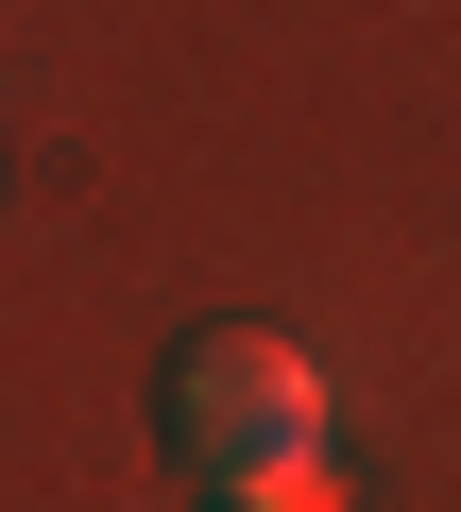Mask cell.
<instances>
[{"instance_id":"1","label":"cell","mask_w":461,"mask_h":512,"mask_svg":"<svg viewBox=\"0 0 461 512\" xmlns=\"http://www.w3.org/2000/svg\"><path fill=\"white\" fill-rule=\"evenodd\" d=\"M171 427H188L205 478H257V461L325 444V376H308V342H274V325H222V342H188Z\"/></svg>"},{"instance_id":"2","label":"cell","mask_w":461,"mask_h":512,"mask_svg":"<svg viewBox=\"0 0 461 512\" xmlns=\"http://www.w3.org/2000/svg\"><path fill=\"white\" fill-rule=\"evenodd\" d=\"M222 512H342V461L291 444V461H257V478H222Z\"/></svg>"}]
</instances>
